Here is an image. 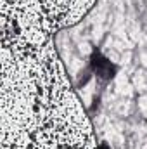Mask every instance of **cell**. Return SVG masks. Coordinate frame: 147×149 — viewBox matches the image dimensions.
Masks as SVG:
<instances>
[{
	"label": "cell",
	"mask_w": 147,
	"mask_h": 149,
	"mask_svg": "<svg viewBox=\"0 0 147 149\" xmlns=\"http://www.w3.org/2000/svg\"><path fill=\"white\" fill-rule=\"evenodd\" d=\"M92 68L102 78H112L114 73H116V66H112L101 52H94V56H92Z\"/></svg>",
	"instance_id": "6da1fadb"
},
{
	"label": "cell",
	"mask_w": 147,
	"mask_h": 149,
	"mask_svg": "<svg viewBox=\"0 0 147 149\" xmlns=\"http://www.w3.org/2000/svg\"><path fill=\"white\" fill-rule=\"evenodd\" d=\"M97 149H109V148H107V144H106V142H101V144L97 146Z\"/></svg>",
	"instance_id": "7a4b0ae2"
}]
</instances>
